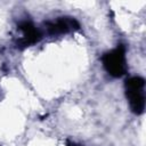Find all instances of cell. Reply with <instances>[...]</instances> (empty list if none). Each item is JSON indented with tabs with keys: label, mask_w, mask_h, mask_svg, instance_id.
<instances>
[{
	"label": "cell",
	"mask_w": 146,
	"mask_h": 146,
	"mask_svg": "<svg viewBox=\"0 0 146 146\" xmlns=\"http://www.w3.org/2000/svg\"><path fill=\"white\" fill-rule=\"evenodd\" d=\"M65 144H66V146H83V145L76 144V143H74V141H72V140H70V139H66Z\"/></svg>",
	"instance_id": "cell-5"
},
{
	"label": "cell",
	"mask_w": 146,
	"mask_h": 146,
	"mask_svg": "<svg viewBox=\"0 0 146 146\" xmlns=\"http://www.w3.org/2000/svg\"><path fill=\"white\" fill-rule=\"evenodd\" d=\"M18 29L22 31L23 36L21 39L17 40L16 42V47L18 49H24L31 44H34L36 42H39L42 39V34L41 32L29 21H24L19 24Z\"/></svg>",
	"instance_id": "cell-3"
},
{
	"label": "cell",
	"mask_w": 146,
	"mask_h": 146,
	"mask_svg": "<svg viewBox=\"0 0 146 146\" xmlns=\"http://www.w3.org/2000/svg\"><path fill=\"white\" fill-rule=\"evenodd\" d=\"M125 97L131 111L139 115L145 110V80L141 76H131L124 83Z\"/></svg>",
	"instance_id": "cell-1"
},
{
	"label": "cell",
	"mask_w": 146,
	"mask_h": 146,
	"mask_svg": "<svg viewBox=\"0 0 146 146\" xmlns=\"http://www.w3.org/2000/svg\"><path fill=\"white\" fill-rule=\"evenodd\" d=\"M103 66L106 72L114 76L120 78L127 72V60H125V47L119 44L115 49L107 51L102 57Z\"/></svg>",
	"instance_id": "cell-2"
},
{
	"label": "cell",
	"mask_w": 146,
	"mask_h": 146,
	"mask_svg": "<svg viewBox=\"0 0 146 146\" xmlns=\"http://www.w3.org/2000/svg\"><path fill=\"white\" fill-rule=\"evenodd\" d=\"M80 25L75 18L72 17H59L55 22H47L46 30L48 34L56 35V34H64L71 31L79 30Z\"/></svg>",
	"instance_id": "cell-4"
}]
</instances>
